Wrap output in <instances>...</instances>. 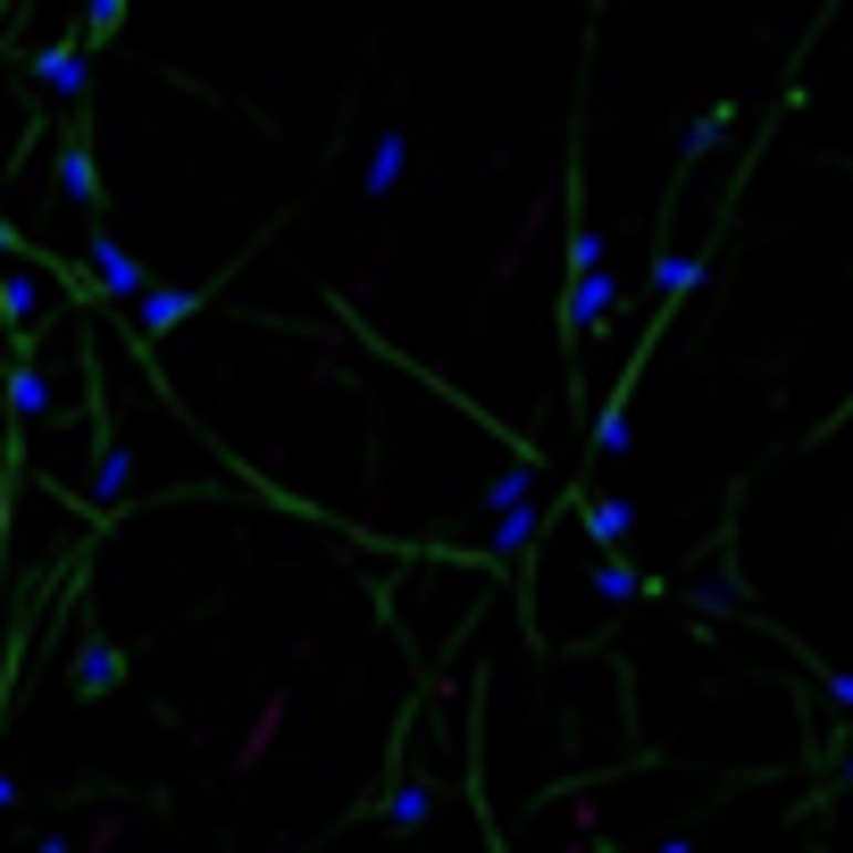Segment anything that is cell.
Here are the masks:
<instances>
[{"mask_svg": "<svg viewBox=\"0 0 853 853\" xmlns=\"http://www.w3.org/2000/svg\"><path fill=\"white\" fill-rule=\"evenodd\" d=\"M134 302H143V335H168L176 319H193V310H201V293H185V284H143V293H134Z\"/></svg>", "mask_w": 853, "mask_h": 853, "instance_id": "277c9868", "label": "cell"}, {"mask_svg": "<svg viewBox=\"0 0 853 853\" xmlns=\"http://www.w3.org/2000/svg\"><path fill=\"white\" fill-rule=\"evenodd\" d=\"M9 795H18V787H9V770H0V812H9Z\"/></svg>", "mask_w": 853, "mask_h": 853, "instance_id": "e0dca14e", "label": "cell"}, {"mask_svg": "<svg viewBox=\"0 0 853 853\" xmlns=\"http://www.w3.org/2000/svg\"><path fill=\"white\" fill-rule=\"evenodd\" d=\"M84 260H93V284H101V293H110V302H134V293L152 284V277H143V260H134V251L117 243L110 227H93V243H84Z\"/></svg>", "mask_w": 853, "mask_h": 853, "instance_id": "6da1fadb", "label": "cell"}, {"mask_svg": "<svg viewBox=\"0 0 853 853\" xmlns=\"http://www.w3.org/2000/svg\"><path fill=\"white\" fill-rule=\"evenodd\" d=\"M703 260H711V251H669V260L653 268V277H662V310H669V302H686V293H695Z\"/></svg>", "mask_w": 853, "mask_h": 853, "instance_id": "30bf717a", "label": "cell"}, {"mask_svg": "<svg viewBox=\"0 0 853 853\" xmlns=\"http://www.w3.org/2000/svg\"><path fill=\"white\" fill-rule=\"evenodd\" d=\"M578 511H586L594 544H627V535H636V511H627V502H586V493H578Z\"/></svg>", "mask_w": 853, "mask_h": 853, "instance_id": "ba28073f", "label": "cell"}, {"mask_svg": "<svg viewBox=\"0 0 853 853\" xmlns=\"http://www.w3.org/2000/svg\"><path fill=\"white\" fill-rule=\"evenodd\" d=\"M51 410V385L34 368V343H9V418H42Z\"/></svg>", "mask_w": 853, "mask_h": 853, "instance_id": "7a4b0ae2", "label": "cell"}, {"mask_svg": "<svg viewBox=\"0 0 853 853\" xmlns=\"http://www.w3.org/2000/svg\"><path fill=\"white\" fill-rule=\"evenodd\" d=\"M59 176H67V201H76V209H101V176H93L84 134H67V143H59Z\"/></svg>", "mask_w": 853, "mask_h": 853, "instance_id": "8992f818", "label": "cell"}, {"mask_svg": "<svg viewBox=\"0 0 853 853\" xmlns=\"http://www.w3.org/2000/svg\"><path fill=\"white\" fill-rule=\"evenodd\" d=\"M394 185H402V134H385L377 159H368V201H385Z\"/></svg>", "mask_w": 853, "mask_h": 853, "instance_id": "8fae6325", "label": "cell"}, {"mask_svg": "<svg viewBox=\"0 0 853 853\" xmlns=\"http://www.w3.org/2000/svg\"><path fill=\"white\" fill-rule=\"evenodd\" d=\"M117 25H126V9H117V0H93V18H84V42H110Z\"/></svg>", "mask_w": 853, "mask_h": 853, "instance_id": "5bb4252c", "label": "cell"}, {"mask_svg": "<svg viewBox=\"0 0 853 853\" xmlns=\"http://www.w3.org/2000/svg\"><path fill=\"white\" fill-rule=\"evenodd\" d=\"M34 853H67V836H42V845H34Z\"/></svg>", "mask_w": 853, "mask_h": 853, "instance_id": "2e32d148", "label": "cell"}, {"mask_svg": "<svg viewBox=\"0 0 853 853\" xmlns=\"http://www.w3.org/2000/svg\"><path fill=\"white\" fill-rule=\"evenodd\" d=\"M34 76H42V93L76 101V93H84V42H59V51H42V59H34Z\"/></svg>", "mask_w": 853, "mask_h": 853, "instance_id": "5b68a950", "label": "cell"}, {"mask_svg": "<svg viewBox=\"0 0 853 853\" xmlns=\"http://www.w3.org/2000/svg\"><path fill=\"white\" fill-rule=\"evenodd\" d=\"M603 594H611V603H636V594H645V578H636V569H620V561H611V569H603Z\"/></svg>", "mask_w": 853, "mask_h": 853, "instance_id": "9a60e30c", "label": "cell"}, {"mask_svg": "<svg viewBox=\"0 0 853 853\" xmlns=\"http://www.w3.org/2000/svg\"><path fill=\"white\" fill-rule=\"evenodd\" d=\"M134 486V452H126V444H101V460H93V502H101V511H110V502H117V493H126Z\"/></svg>", "mask_w": 853, "mask_h": 853, "instance_id": "52a82bcc", "label": "cell"}, {"mask_svg": "<svg viewBox=\"0 0 853 853\" xmlns=\"http://www.w3.org/2000/svg\"><path fill=\"white\" fill-rule=\"evenodd\" d=\"M117 678H126V653H110V645L93 636V645H84V662H76V686H84V695H110Z\"/></svg>", "mask_w": 853, "mask_h": 853, "instance_id": "9c48e42d", "label": "cell"}, {"mask_svg": "<svg viewBox=\"0 0 853 853\" xmlns=\"http://www.w3.org/2000/svg\"><path fill=\"white\" fill-rule=\"evenodd\" d=\"M535 528H544V519L519 502V519H502V528H493V552H502V561H511V552H528V544H535Z\"/></svg>", "mask_w": 853, "mask_h": 853, "instance_id": "7c38bea8", "label": "cell"}, {"mask_svg": "<svg viewBox=\"0 0 853 853\" xmlns=\"http://www.w3.org/2000/svg\"><path fill=\"white\" fill-rule=\"evenodd\" d=\"M0 310H9V335H34V310H42V284H34V268H18V260H0Z\"/></svg>", "mask_w": 853, "mask_h": 853, "instance_id": "3957f363", "label": "cell"}, {"mask_svg": "<svg viewBox=\"0 0 853 853\" xmlns=\"http://www.w3.org/2000/svg\"><path fill=\"white\" fill-rule=\"evenodd\" d=\"M720 134H728V110H703V117H695V134H686V159H703L711 143H720Z\"/></svg>", "mask_w": 853, "mask_h": 853, "instance_id": "4fadbf2b", "label": "cell"}]
</instances>
